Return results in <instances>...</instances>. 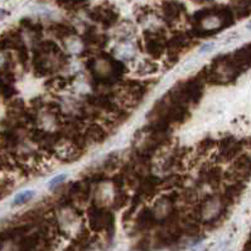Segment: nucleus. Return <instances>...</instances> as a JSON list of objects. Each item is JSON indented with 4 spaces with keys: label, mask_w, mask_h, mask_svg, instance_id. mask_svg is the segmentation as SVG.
I'll return each mask as SVG.
<instances>
[{
    "label": "nucleus",
    "mask_w": 251,
    "mask_h": 251,
    "mask_svg": "<svg viewBox=\"0 0 251 251\" xmlns=\"http://www.w3.org/2000/svg\"><path fill=\"white\" fill-rule=\"evenodd\" d=\"M106 138V133L103 130L100 125L94 124L92 126L89 127V130L86 131L85 139L86 142H92V143H101Z\"/></svg>",
    "instance_id": "obj_1"
},
{
    "label": "nucleus",
    "mask_w": 251,
    "mask_h": 251,
    "mask_svg": "<svg viewBox=\"0 0 251 251\" xmlns=\"http://www.w3.org/2000/svg\"><path fill=\"white\" fill-rule=\"evenodd\" d=\"M65 178H66V176H65V175H59V176H57V177H54L53 179L50 180V184H48V186H50V188H52V187H56L57 184L61 183V182H63V179H65Z\"/></svg>",
    "instance_id": "obj_4"
},
{
    "label": "nucleus",
    "mask_w": 251,
    "mask_h": 251,
    "mask_svg": "<svg viewBox=\"0 0 251 251\" xmlns=\"http://www.w3.org/2000/svg\"><path fill=\"white\" fill-rule=\"evenodd\" d=\"M166 9H164V13H166V17L168 19H176L179 15L180 8L178 6V4L176 3H167L166 4Z\"/></svg>",
    "instance_id": "obj_3"
},
{
    "label": "nucleus",
    "mask_w": 251,
    "mask_h": 251,
    "mask_svg": "<svg viewBox=\"0 0 251 251\" xmlns=\"http://www.w3.org/2000/svg\"><path fill=\"white\" fill-rule=\"evenodd\" d=\"M33 197H34V192L33 191H24V192L18 193V195L15 196L14 201H13V206H19V204L27 203Z\"/></svg>",
    "instance_id": "obj_2"
}]
</instances>
